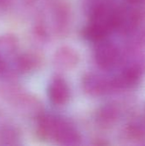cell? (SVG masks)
<instances>
[{"mask_svg":"<svg viewBox=\"0 0 145 146\" xmlns=\"http://www.w3.org/2000/svg\"><path fill=\"white\" fill-rule=\"evenodd\" d=\"M3 69V63L2 62V60L0 59V73L2 72V70Z\"/></svg>","mask_w":145,"mask_h":146,"instance_id":"obj_12","label":"cell"},{"mask_svg":"<svg viewBox=\"0 0 145 146\" xmlns=\"http://www.w3.org/2000/svg\"><path fill=\"white\" fill-rule=\"evenodd\" d=\"M139 20L138 14L132 9H116V28L129 32L133 29Z\"/></svg>","mask_w":145,"mask_h":146,"instance_id":"obj_7","label":"cell"},{"mask_svg":"<svg viewBox=\"0 0 145 146\" xmlns=\"http://www.w3.org/2000/svg\"><path fill=\"white\" fill-rule=\"evenodd\" d=\"M83 87L87 93L94 96L105 94L110 89L114 88L112 80L109 81L103 77L91 74H89L84 77Z\"/></svg>","mask_w":145,"mask_h":146,"instance_id":"obj_5","label":"cell"},{"mask_svg":"<svg viewBox=\"0 0 145 146\" xmlns=\"http://www.w3.org/2000/svg\"><path fill=\"white\" fill-rule=\"evenodd\" d=\"M50 138L64 145H75L80 142V137L75 128L68 122L58 118H56Z\"/></svg>","mask_w":145,"mask_h":146,"instance_id":"obj_3","label":"cell"},{"mask_svg":"<svg viewBox=\"0 0 145 146\" xmlns=\"http://www.w3.org/2000/svg\"><path fill=\"white\" fill-rule=\"evenodd\" d=\"M143 74V66L139 63H135L128 66L123 72L112 80L114 88L130 87L136 84L141 78Z\"/></svg>","mask_w":145,"mask_h":146,"instance_id":"obj_4","label":"cell"},{"mask_svg":"<svg viewBox=\"0 0 145 146\" xmlns=\"http://www.w3.org/2000/svg\"><path fill=\"white\" fill-rule=\"evenodd\" d=\"M127 133L130 137L134 138L136 139H141L143 137H144L145 131L142 127H140L138 125H132L127 128Z\"/></svg>","mask_w":145,"mask_h":146,"instance_id":"obj_9","label":"cell"},{"mask_svg":"<svg viewBox=\"0 0 145 146\" xmlns=\"http://www.w3.org/2000/svg\"><path fill=\"white\" fill-rule=\"evenodd\" d=\"M56 59L59 64H61L63 68H70L71 67L75 66V64L77 63L78 56L73 50L66 47V48H62L58 51Z\"/></svg>","mask_w":145,"mask_h":146,"instance_id":"obj_8","label":"cell"},{"mask_svg":"<svg viewBox=\"0 0 145 146\" xmlns=\"http://www.w3.org/2000/svg\"><path fill=\"white\" fill-rule=\"evenodd\" d=\"M115 111L110 107L103 109L100 119H102L104 122H109V121L111 122L115 118Z\"/></svg>","mask_w":145,"mask_h":146,"instance_id":"obj_10","label":"cell"},{"mask_svg":"<svg viewBox=\"0 0 145 146\" xmlns=\"http://www.w3.org/2000/svg\"><path fill=\"white\" fill-rule=\"evenodd\" d=\"M116 28V9L107 4L98 5L91 15V22L84 29L83 35L91 41L105 39L109 33Z\"/></svg>","mask_w":145,"mask_h":146,"instance_id":"obj_1","label":"cell"},{"mask_svg":"<svg viewBox=\"0 0 145 146\" xmlns=\"http://www.w3.org/2000/svg\"><path fill=\"white\" fill-rule=\"evenodd\" d=\"M120 54L115 44L105 39L98 42L95 50V59L101 68H112L117 63Z\"/></svg>","mask_w":145,"mask_h":146,"instance_id":"obj_2","label":"cell"},{"mask_svg":"<svg viewBox=\"0 0 145 146\" xmlns=\"http://www.w3.org/2000/svg\"><path fill=\"white\" fill-rule=\"evenodd\" d=\"M48 96L50 100L55 105L65 104L69 98V88L63 79L55 78L48 88Z\"/></svg>","mask_w":145,"mask_h":146,"instance_id":"obj_6","label":"cell"},{"mask_svg":"<svg viewBox=\"0 0 145 146\" xmlns=\"http://www.w3.org/2000/svg\"><path fill=\"white\" fill-rule=\"evenodd\" d=\"M127 1L131 3H140L144 2L145 0H127Z\"/></svg>","mask_w":145,"mask_h":146,"instance_id":"obj_11","label":"cell"}]
</instances>
